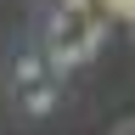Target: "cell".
<instances>
[{
	"mask_svg": "<svg viewBox=\"0 0 135 135\" xmlns=\"http://www.w3.org/2000/svg\"><path fill=\"white\" fill-rule=\"evenodd\" d=\"M73 34H79V23H73L68 11H56V6H51V17H45V45H40V51H56V45H73Z\"/></svg>",
	"mask_w": 135,
	"mask_h": 135,
	"instance_id": "cell-3",
	"label": "cell"
},
{
	"mask_svg": "<svg viewBox=\"0 0 135 135\" xmlns=\"http://www.w3.org/2000/svg\"><path fill=\"white\" fill-rule=\"evenodd\" d=\"M17 107H23L28 118H51V113H56L62 107V84H34V90H23V96H17Z\"/></svg>",
	"mask_w": 135,
	"mask_h": 135,
	"instance_id": "cell-2",
	"label": "cell"
},
{
	"mask_svg": "<svg viewBox=\"0 0 135 135\" xmlns=\"http://www.w3.org/2000/svg\"><path fill=\"white\" fill-rule=\"evenodd\" d=\"M96 11L107 17V23H129V17H135V0H96Z\"/></svg>",
	"mask_w": 135,
	"mask_h": 135,
	"instance_id": "cell-4",
	"label": "cell"
},
{
	"mask_svg": "<svg viewBox=\"0 0 135 135\" xmlns=\"http://www.w3.org/2000/svg\"><path fill=\"white\" fill-rule=\"evenodd\" d=\"M51 6H56V0H51Z\"/></svg>",
	"mask_w": 135,
	"mask_h": 135,
	"instance_id": "cell-7",
	"label": "cell"
},
{
	"mask_svg": "<svg viewBox=\"0 0 135 135\" xmlns=\"http://www.w3.org/2000/svg\"><path fill=\"white\" fill-rule=\"evenodd\" d=\"M6 79H11L17 96L34 90V84H45V56H40V45H23V51H17V56L6 62Z\"/></svg>",
	"mask_w": 135,
	"mask_h": 135,
	"instance_id": "cell-1",
	"label": "cell"
},
{
	"mask_svg": "<svg viewBox=\"0 0 135 135\" xmlns=\"http://www.w3.org/2000/svg\"><path fill=\"white\" fill-rule=\"evenodd\" d=\"M113 135H135V118H118V124H113Z\"/></svg>",
	"mask_w": 135,
	"mask_h": 135,
	"instance_id": "cell-6",
	"label": "cell"
},
{
	"mask_svg": "<svg viewBox=\"0 0 135 135\" xmlns=\"http://www.w3.org/2000/svg\"><path fill=\"white\" fill-rule=\"evenodd\" d=\"M56 11H68L73 23H84V17H96V0H56Z\"/></svg>",
	"mask_w": 135,
	"mask_h": 135,
	"instance_id": "cell-5",
	"label": "cell"
}]
</instances>
